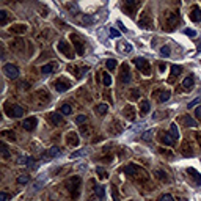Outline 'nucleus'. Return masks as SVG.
I'll return each instance as SVG.
<instances>
[{
  "instance_id": "9",
  "label": "nucleus",
  "mask_w": 201,
  "mask_h": 201,
  "mask_svg": "<svg viewBox=\"0 0 201 201\" xmlns=\"http://www.w3.org/2000/svg\"><path fill=\"white\" fill-rule=\"evenodd\" d=\"M5 108H6V113H8L11 118H20L24 115V108L20 105H10V104H6Z\"/></svg>"
},
{
  "instance_id": "34",
  "label": "nucleus",
  "mask_w": 201,
  "mask_h": 201,
  "mask_svg": "<svg viewBox=\"0 0 201 201\" xmlns=\"http://www.w3.org/2000/svg\"><path fill=\"white\" fill-rule=\"evenodd\" d=\"M107 110H108V107L105 105V104H99V105H96V112H98L99 115H105Z\"/></svg>"
},
{
  "instance_id": "5",
  "label": "nucleus",
  "mask_w": 201,
  "mask_h": 201,
  "mask_svg": "<svg viewBox=\"0 0 201 201\" xmlns=\"http://www.w3.org/2000/svg\"><path fill=\"white\" fill-rule=\"evenodd\" d=\"M58 50H60V53L61 55H65L66 58H69V60H72L74 57H75V53L72 52V49H71V46H69L66 41H58Z\"/></svg>"
},
{
  "instance_id": "23",
  "label": "nucleus",
  "mask_w": 201,
  "mask_h": 201,
  "mask_svg": "<svg viewBox=\"0 0 201 201\" xmlns=\"http://www.w3.org/2000/svg\"><path fill=\"white\" fill-rule=\"evenodd\" d=\"M193 85H195V79H193V75H189V77H185L184 82H182V87L187 90V91H190V90L193 88Z\"/></svg>"
},
{
  "instance_id": "19",
  "label": "nucleus",
  "mask_w": 201,
  "mask_h": 201,
  "mask_svg": "<svg viewBox=\"0 0 201 201\" xmlns=\"http://www.w3.org/2000/svg\"><path fill=\"white\" fill-rule=\"evenodd\" d=\"M49 121L53 124V126H60L61 123H63V115L61 113H57V112H52L49 115Z\"/></svg>"
},
{
  "instance_id": "59",
  "label": "nucleus",
  "mask_w": 201,
  "mask_h": 201,
  "mask_svg": "<svg viewBox=\"0 0 201 201\" xmlns=\"http://www.w3.org/2000/svg\"><path fill=\"white\" fill-rule=\"evenodd\" d=\"M159 69H160V71L163 72V71H165V69H167V65H165V63H163V65H160V68H159Z\"/></svg>"
},
{
  "instance_id": "50",
  "label": "nucleus",
  "mask_w": 201,
  "mask_h": 201,
  "mask_svg": "<svg viewBox=\"0 0 201 201\" xmlns=\"http://www.w3.org/2000/svg\"><path fill=\"white\" fill-rule=\"evenodd\" d=\"M184 33L187 35V36H192V38H195V36H196V32L193 30V29H185Z\"/></svg>"
},
{
  "instance_id": "35",
  "label": "nucleus",
  "mask_w": 201,
  "mask_h": 201,
  "mask_svg": "<svg viewBox=\"0 0 201 201\" xmlns=\"http://www.w3.org/2000/svg\"><path fill=\"white\" fill-rule=\"evenodd\" d=\"M184 121H185V124H187L189 127H195V126H196V121L193 120L192 116H189V115H187V116H184Z\"/></svg>"
},
{
  "instance_id": "7",
  "label": "nucleus",
  "mask_w": 201,
  "mask_h": 201,
  "mask_svg": "<svg viewBox=\"0 0 201 201\" xmlns=\"http://www.w3.org/2000/svg\"><path fill=\"white\" fill-rule=\"evenodd\" d=\"M3 74L8 79H17L19 77V69H17V66H14L13 63H6L3 66Z\"/></svg>"
},
{
  "instance_id": "2",
  "label": "nucleus",
  "mask_w": 201,
  "mask_h": 201,
  "mask_svg": "<svg viewBox=\"0 0 201 201\" xmlns=\"http://www.w3.org/2000/svg\"><path fill=\"white\" fill-rule=\"evenodd\" d=\"M80 184H82L80 176H72V178H69L68 181H66V187H68V190H69V193H71L72 198H77L79 196Z\"/></svg>"
},
{
  "instance_id": "17",
  "label": "nucleus",
  "mask_w": 201,
  "mask_h": 201,
  "mask_svg": "<svg viewBox=\"0 0 201 201\" xmlns=\"http://www.w3.org/2000/svg\"><path fill=\"white\" fill-rule=\"evenodd\" d=\"M123 115H124V118H126V120L134 121V120H135V108H134L132 105H126V107L123 108Z\"/></svg>"
},
{
  "instance_id": "22",
  "label": "nucleus",
  "mask_w": 201,
  "mask_h": 201,
  "mask_svg": "<svg viewBox=\"0 0 201 201\" xmlns=\"http://www.w3.org/2000/svg\"><path fill=\"white\" fill-rule=\"evenodd\" d=\"M190 19L193 20V22H201V10L198 8V6H193V8H192Z\"/></svg>"
},
{
  "instance_id": "40",
  "label": "nucleus",
  "mask_w": 201,
  "mask_h": 201,
  "mask_svg": "<svg viewBox=\"0 0 201 201\" xmlns=\"http://www.w3.org/2000/svg\"><path fill=\"white\" fill-rule=\"evenodd\" d=\"M102 82H104V85H105V87H110V84H112V77H110L107 72H104L102 74Z\"/></svg>"
},
{
  "instance_id": "16",
  "label": "nucleus",
  "mask_w": 201,
  "mask_h": 201,
  "mask_svg": "<svg viewBox=\"0 0 201 201\" xmlns=\"http://www.w3.org/2000/svg\"><path fill=\"white\" fill-rule=\"evenodd\" d=\"M60 156V149L57 146H52L50 149H47L43 156H41V159H46V160H49V159H53V157H57Z\"/></svg>"
},
{
  "instance_id": "55",
  "label": "nucleus",
  "mask_w": 201,
  "mask_h": 201,
  "mask_svg": "<svg viewBox=\"0 0 201 201\" xmlns=\"http://www.w3.org/2000/svg\"><path fill=\"white\" fill-rule=\"evenodd\" d=\"M94 17H90V16H84V22L85 24H90V22H93Z\"/></svg>"
},
{
  "instance_id": "27",
  "label": "nucleus",
  "mask_w": 201,
  "mask_h": 201,
  "mask_svg": "<svg viewBox=\"0 0 201 201\" xmlns=\"http://www.w3.org/2000/svg\"><path fill=\"white\" fill-rule=\"evenodd\" d=\"M170 135L173 137V140H175V142H178V140H179V130H178L176 123H173L171 126H170Z\"/></svg>"
},
{
  "instance_id": "42",
  "label": "nucleus",
  "mask_w": 201,
  "mask_h": 201,
  "mask_svg": "<svg viewBox=\"0 0 201 201\" xmlns=\"http://www.w3.org/2000/svg\"><path fill=\"white\" fill-rule=\"evenodd\" d=\"M96 173H98V175H99V178H102V179H107V178H108L107 171L104 170V168H101V167H98V168H96Z\"/></svg>"
},
{
  "instance_id": "11",
  "label": "nucleus",
  "mask_w": 201,
  "mask_h": 201,
  "mask_svg": "<svg viewBox=\"0 0 201 201\" xmlns=\"http://www.w3.org/2000/svg\"><path fill=\"white\" fill-rule=\"evenodd\" d=\"M53 88L57 90L58 93H63V91H66V90L71 88V82H69L68 79H58V80H55Z\"/></svg>"
},
{
  "instance_id": "28",
  "label": "nucleus",
  "mask_w": 201,
  "mask_h": 201,
  "mask_svg": "<svg viewBox=\"0 0 201 201\" xmlns=\"http://www.w3.org/2000/svg\"><path fill=\"white\" fill-rule=\"evenodd\" d=\"M17 163L19 165H30V163H35V159H32L29 156H20L17 159Z\"/></svg>"
},
{
  "instance_id": "25",
  "label": "nucleus",
  "mask_w": 201,
  "mask_h": 201,
  "mask_svg": "<svg viewBox=\"0 0 201 201\" xmlns=\"http://www.w3.org/2000/svg\"><path fill=\"white\" fill-rule=\"evenodd\" d=\"M57 68H58V65L53 61L52 65H44L43 68H41V72H43V74H50V72H53Z\"/></svg>"
},
{
  "instance_id": "31",
  "label": "nucleus",
  "mask_w": 201,
  "mask_h": 201,
  "mask_svg": "<svg viewBox=\"0 0 201 201\" xmlns=\"http://www.w3.org/2000/svg\"><path fill=\"white\" fill-rule=\"evenodd\" d=\"M187 173H190V175H193L192 178L195 179V182H196V184H201V176H199V173H198L195 168H189V170H187Z\"/></svg>"
},
{
  "instance_id": "52",
  "label": "nucleus",
  "mask_w": 201,
  "mask_h": 201,
  "mask_svg": "<svg viewBox=\"0 0 201 201\" xmlns=\"http://www.w3.org/2000/svg\"><path fill=\"white\" fill-rule=\"evenodd\" d=\"M120 35H121V33L118 32L116 29H113V27H112V29H110V36H112V38H113V36H115V38H118V36H120Z\"/></svg>"
},
{
  "instance_id": "58",
  "label": "nucleus",
  "mask_w": 201,
  "mask_h": 201,
  "mask_svg": "<svg viewBox=\"0 0 201 201\" xmlns=\"http://www.w3.org/2000/svg\"><path fill=\"white\" fill-rule=\"evenodd\" d=\"M6 199H8V195H6L5 192H2L0 193V201H6Z\"/></svg>"
},
{
  "instance_id": "3",
  "label": "nucleus",
  "mask_w": 201,
  "mask_h": 201,
  "mask_svg": "<svg viewBox=\"0 0 201 201\" xmlns=\"http://www.w3.org/2000/svg\"><path fill=\"white\" fill-rule=\"evenodd\" d=\"M132 63L137 66V69L140 72H143L145 75H151V63L146 60V58H143V57H137L134 58Z\"/></svg>"
},
{
  "instance_id": "49",
  "label": "nucleus",
  "mask_w": 201,
  "mask_h": 201,
  "mask_svg": "<svg viewBox=\"0 0 201 201\" xmlns=\"http://www.w3.org/2000/svg\"><path fill=\"white\" fill-rule=\"evenodd\" d=\"M199 102H201V96H198V98H195V99H193V101L189 104V108H193L195 105H198Z\"/></svg>"
},
{
  "instance_id": "32",
  "label": "nucleus",
  "mask_w": 201,
  "mask_h": 201,
  "mask_svg": "<svg viewBox=\"0 0 201 201\" xmlns=\"http://www.w3.org/2000/svg\"><path fill=\"white\" fill-rule=\"evenodd\" d=\"M60 113H63V115H71L72 113V108L69 104H63V105L60 107Z\"/></svg>"
},
{
  "instance_id": "21",
  "label": "nucleus",
  "mask_w": 201,
  "mask_h": 201,
  "mask_svg": "<svg viewBox=\"0 0 201 201\" xmlns=\"http://www.w3.org/2000/svg\"><path fill=\"white\" fill-rule=\"evenodd\" d=\"M160 142L163 145H167V146L175 145V140H173V137L170 135V132H160Z\"/></svg>"
},
{
  "instance_id": "26",
  "label": "nucleus",
  "mask_w": 201,
  "mask_h": 201,
  "mask_svg": "<svg viewBox=\"0 0 201 201\" xmlns=\"http://www.w3.org/2000/svg\"><path fill=\"white\" fill-rule=\"evenodd\" d=\"M94 192H96V196L101 201H104V198H105V189L102 185H94Z\"/></svg>"
},
{
  "instance_id": "37",
  "label": "nucleus",
  "mask_w": 201,
  "mask_h": 201,
  "mask_svg": "<svg viewBox=\"0 0 201 201\" xmlns=\"http://www.w3.org/2000/svg\"><path fill=\"white\" fill-rule=\"evenodd\" d=\"M118 49H123L121 52L129 53V52H132V46H130V44H123V43H120V44H118Z\"/></svg>"
},
{
  "instance_id": "54",
  "label": "nucleus",
  "mask_w": 201,
  "mask_h": 201,
  "mask_svg": "<svg viewBox=\"0 0 201 201\" xmlns=\"http://www.w3.org/2000/svg\"><path fill=\"white\" fill-rule=\"evenodd\" d=\"M195 118H198V120L201 118V107H196L195 108Z\"/></svg>"
},
{
  "instance_id": "4",
  "label": "nucleus",
  "mask_w": 201,
  "mask_h": 201,
  "mask_svg": "<svg viewBox=\"0 0 201 201\" xmlns=\"http://www.w3.org/2000/svg\"><path fill=\"white\" fill-rule=\"evenodd\" d=\"M71 41H72V44L75 47V52H77V55H84L85 53V39L80 36V35L77 33H71Z\"/></svg>"
},
{
  "instance_id": "33",
  "label": "nucleus",
  "mask_w": 201,
  "mask_h": 201,
  "mask_svg": "<svg viewBox=\"0 0 201 201\" xmlns=\"http://www.w3.org/2000/svg\"><path fill=\"white\" fill-rule=\"evenodd\" d=\"M29 182H30V176H27V175H20V176H17V184L25 185V184H29Z\"/></svg>"
},
{
  "instance_id": "13",
  "label": "nucleus",
  "mask_w": 201,
  "mask_h": 201,
  "mask_svg": "<svg viewBox=\"0 0 201 201\" xmlns=\"http://www.w3.org/2000/svg\"><path fill=\"white\" fill-rule=\"evenodd\" d=\"M120 79H121L123 84H129L130 82V71H129V66L126 63H124L120 69Z\"/></svg>"
},
{
  "instance_id": "36",
  "label": "nucleus",
  "mask_w": 201,
  "mask_h": 201,
  "mask_svg": "<svg viewBox=\"0 0 201 201\" xmlns=\"http://www.w3.org/2000/svg\"><path fill=\"white\" fill-rule=\"evenodd\" d=\"M181 72H182V66L175 65V66L171 68V75H173V77H178V75L181 74Z\"/></svg>"
},
{
  "instance_id": "8",
  "label": "nucleus",
  "mask_w": 201,
  "mask_h": 201,
  "mask_svg": "<svg viewBox=\"0 0 201 201\" xmlns=\"http://www.w3.org/2000/svg\"><path fill=\"white\" fill-rule=\"evenodd\" d=\"M178 22H179V14L178 13H167V14H165V25H168L167 30H173Z\"/></svg>"
},
{
  "instance_id": "38",
  "label": "nucleus",
  "mask_w": 201,
  "mask_h": 201,
  "mask_svg": "<svg viewBox=\"0 0 201 201\" xmlns=\"http://www.w3.org/2000/svg\"><path fill=\"white\" fill-rule=\"evenodd\" d=\"M6 20H8V13H6L5 10H0V24L5 25Z\"/></svg>"
},
{
  "instance_id": "60",
  "label": "nucleus",
  "mask_w": 201,
  "mask_h": 201,
  "mask_svg": "<svg viewBox=\"0 0 201 201\" xmlns=\"http://www.w3.org/2000/svg\"><path fill=\"white\" fill-rule=\"evenodd\" d=\"M198 138H199V143H201V134H199V135H198Z\"/></svg>"
},
{
  "instance_id": "61",
  "label": "nucleus",
  "mask_w": 201,
  "mask_h": 201,
  "mask_svg": "<svg viewBox=\"0 0 201 201\" xmlns=\"http://www.w3.org/2000/svg\"><path fill=\"white\" fill-rule=\"evenodd\" d=\"M198 49H199V50H201V43H199V46H198Z\"/></svg>"
},
{
  "instance_id": "53",
  "label": "nucleus",
  "mask_w": 201,
  "mask_h": 201,
  "mask_svg": "<svg viewBox=\"0 0 201 201\" xmlns=\"http://www.w3.org/2000/svg\"><path fill=\"white\" fill-rule=\"evenodd\" d=\"M159 201H173V196H171V195H168V193H167V195H162V196H160V199H159Z\"/></svg>"
},
{
  "instance_id": "48",
  "label": "nucleus",
  "mask_w": 201,
  "mask_h": 201,
  "mask_svg": "<svg viewBox=\"0 0 201 201\" xmlns=\"http://www.w3.org/2000/svg\"><path fill=\"white\" fill-rule=\"evenodd\" d=\"M87 121V116L85 115H79V116H75V124H84Z\"/></svg>"
},
{
  "instance_id": "14",
  "label": "nucleus",
  "mask_w": 201,
  "mask_h": 201,
  "mask_svg": "<svg viewBox=\"0 0 201 201\" xmlns=\"http://www.w3.org/2000/svg\"><path fill=\"white\" fill-rule=\"evenodd\" d=\"M27 29H29V27L25 24H16V25H11L8 29V32L13 33V35H24L27 32Z\"/></svg>"
},
{
  "instance_id": "12",
  "label": "nucleus",
  "mask_w": 201,
  "mask_h": 201,
  "mask_svg": "<svg viewBox=\"0 0 201 201\" xmlns=\"http://www.w3.org/2000/svg\"><path fill=\"white\" fill-rule=\"evenodd\" d=\"M38 126V118L36 116H30V118H25V120L22 121V127L25 129V130H33L35 127Z\"/></svg>"
},
{
  "instance_id": "18",
  "label": "nucleus",
  "mask_w": 201,
  "mask_h": 201,
  "mask_svg": "<svg viewBox=\"0 0 201 201\" xmlns=\"http://www.w3.org/2000/svg\"><path fill=\"white\" fill-rule=\"evenodd\" d=\"M11 50H24V47H25V41L22 38H16L14 41H11Z\"/></svg>"
},
{
  "instance_id": "30",
  "label": "nucleus",
  "mask_w": 201,
  "mask_h": 201,
  "mask_svg": "<svg viewBox=\"0 0 201 201\" xmlns=\"http://www.w3.org/2000/svg\"><path fill=\"white\" fill-rule=\"evenodd\" d=\"M105 66H107L108 71H115L116 66H118V61H116L115 58H108V60L105 61Z\"/></svg>"
},
{
  "instance_id": "56",
  "label": "nucleus",
  "mask_w": 201,
  "mask_h": 201,
  "mask_svg": "<svg viewBox=\"0 0 201 201\" xmlns=\"http://www.w3.org/2000/svg\"><path fill=\"white\" fill-rule=\"evenodd\" d=\"M19 87H22V90H27L30 85H29V82H19Z\"/></svg>"
},
{
  "instance_id": "47",
  "label": "nucleus",
  "mask_w": 201,
  "mask_h": 201,
  "mask_svg": "<svg viewBox=\"0 0 201 201\" xmlns=\"http://www.w3.org/2000/svg\"><path fill=\"white\" fill-rule=\"evenodd\" d=\"M87 154V149H80L77 152H72L71 154V159H75V157H80V156H85Z\"/></svg>"
},
{
  "instance_id": "57",
  "label": "nucleus",
  "mask_w": 201,
  "mask_h": 201,
  "mask_svg": "<svg viewBox=\"0 0 201 201\" xmlns=\"http://www.w3.org/2000/svg\"><path fill=\"white\" fill-rule=\"evenodd\" d=\"M43 185H44V181H43V182H36V184L33 185V189H35V190H39V189H41V187H43Z\"/></svg>"
},
{
  "instance_id": "29",
  "label": "nucleus",
  "mask_w": 201,
  "mask_h": 201,
  "mask_svg": "<svg viewBox=\"0 0 201 201\" xmlns=\"http://www.w3.org/2000/svg\"><path fill=\"white\" fill-rule=\"evenodd\" d=\"M149 108H151L149 101H142V102H140V113H142V115L149 113Z\"/></svg>"
},
{
  "instance_id": "44",
  "label": "nucleus",
  "mask_w": 201,
  "mask_h": 201,
  "mask_svg": "<svg viewBox=\"0 0 201 201\" xmlns=\"http://www.w3.org/2000/svg\"><path fill=\"white\" fill-rule=\"evenodd\" d=\"M138 98H140V90L134 88L132 91H130V99H138Z\"/></svg>"
},
{
  "instance_id": "41",
  "label": "nucleus",
  "mask_w": 201,
  "mask_h": 201,
  "mask_svg": "<svg viewBox=\"0 0 201 201\" xmlns=\"http://www.w3.org/2000/svg\"><path fill=\"white\" fill-rule=\"evenodd\" d=\"M2 137H8L10 140H16V135L13 130H2Z\"/></svg>"
},
{
  "instance_id": "46",
  "label": "nucleus",
  "mask_w": 201,
  "mask_h": 201,
  "mask_svg": "<svg viewBox=\"0 0 201 201\" xmlns=\"http://www.w3.org/2000/svg\"><path fill=\"white\" fill-rule=\"evenodd\" d=\"M0 146H2V154H3V157H5V159H8V157H10V152H8V148H6V145L2 142V145H0Z\"/></svg>"
},
{
  "instance_id": "43",
  "label": "nucleus",
  "mask_w": 201,
  "mask_h": 201,
  "mask_svg": "<svg viewBox=\"0 0 201 201\" xmlns=\"http://www.w3.org/2000/svg\"><path fill=\"white\" fill-rule=\"evenodd\" d=\"M170 47L168 46H163L162 47V49H160V55H162V57H170Z\"/></svg>"
},
{
  "instance_id": "51",
  "label": "nucleus",
  "mask_w": 201,
  "mask_h": 201,
  "mask_svg": "<svg viewBox=\"0 0 201 201\" xmlns=\"http://www.w3.org/2000/svg\"><path fill=\"white\" fill-rule=\"evenodd\" d=\"M151 137H152V130H146V132L143 134L142 138H143L145 142H149V140H151Z\"/></svg>"
},
{
  "instance_id": "20",
  "label": "nucleus",
  "mask_w": 201,
  "mask_h": 201,
  "mask_svg": "<svg viewBox=\"0 0 201 201\" xmlns=\"http://www.w3.org/2000/svg\"><path fill=\"white\" fill-rule=\"evenodd\" d=\"M66 138H68V145H69V146H79V135L77 134H75V132H69L68 135H66Z\"/></svg>"
},
{
  "instance_id": "1",
  "label": "nucleus",
  "mask_w": 201,
  "mask_h": 201,
  "mask_svg": "<svg viewBox=\"0 0 201 201\" xmlns=\"http://www.w3.org/2000/svg\"><path fill=\"white\" fill-rule=\"evenodd\" d=\"M123 173H124L126 176L140 179V181H146V179L149 178V176H148V171L143 170L142 167H138V165H135V163H129L127 167H124V168H123Z\"/></svg>"
},
{
  "instance_id": "62",
  "label": "nucleus",
  "mask_w": 201,
  "mask_h": 201,
  "mask_svg": "<svg viewBox=\"0 0 201 201\" xmlns=\"http://www.w3.org/2000/svg\"><path fill=\"white\" fill-rule=\"evenodd\" d=\"M182 201H187V199H182Z\"/></svg>"
},
{
  "instance_id": "45",
  "label": "nucleus",
  "mask_w": 201,
  "mask_h": 201,
  "mask_svg": "<svg viewBox=\"0 0 201 201\" xmlns=\"http://www.w3.org/2000/svg\"><path fill=\"white\" fill-rule=\"evenodd\" d=\"M112 198H113V201H120V193H118V190H116L115 185L112 187Z\"/></svg>"
},
{
  "instance_id": "6",
  "label": "nucleus",
  "mask_w": 201,
  "mask_h": 201,
  "mask_svg": "<svg viewBox=\"0 0 201 201\" xmlns=\"http://www.w3.org/2000/svg\"><path fill=\"white\" fill-rule=\"evenodd\" d=\"M138 25H140L142 29H145V30L152 29V17H151V14H149L148 11H143L142 13L140 19H138Z\"/></svg>"
},
{
  "instance_id": "39",
  "label": "nucleus",
  "mask_w": 201,
  "mask_h": 201,
  "mask_svg": "<svg viewBox=\"0 0 201 201\" xmlns=\"http://www.w3.org/2000/svg\"><path fill=\"white\" fill-rule=\"evenodd\" d=\"M170 96H171V93L168 91V90H165V91L160 94V98H159V101H160V102H167V101L170 99Z\"/></svg>"
},
{
  "instance_id": "15",
  "label": "nucleus",
  "mask_w": 201,
  "mask_h": 201,
  "mask_svg": "<svg viewBox=\"0 0 201 201\" xmlns=\"http://www.w3.org/2000/svg\"><path fill=\"white\" fill-rule=\"evenodd\" d=\"M36 99L44 105V104H47V102L50 101V94H49V91H47V90H39V91L36 93Z\"/></svg>"
},
{
  "instance_id": "24",
  "label": "nucleus",
  "mask_w": 201,
  "mask_h": 201,
  "mask_svg": "<svg viewBox=\"0 0 201 201\" xmlns=\"http://www.w3.org/2000/svg\"><path fill=\"white\" fill-rule=\"evenodd\" d=\"M154 176L159 179V181H163V182H168L170 179H168V175L165 171H162V170H154Z\"/></svg>"
},
{
  "instance_id": "10",
  "label": "nucleus",
  "mask_w": 201,
  "mask_h": 201,
  "mask_svg": "<svg viewBox=\"0 0 201 201\" xmlns=\"http://www.w3.org/2000/svg\"><path fill=\"white\" fill-rule=\"evenodd\" d=\"M140 5H142V3L137 2V0H126V2H123V8L126 10V13H127L129 16H134L135 10H137Z\"/></svg>"
}]
</instances>
